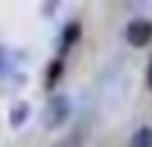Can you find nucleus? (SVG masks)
Instances as JSON below:
<instances>
[{"label":"nucleus","instance_id":"obj_1","mask_svg":"<svg viewBox=\"0 0 152 147\" xmlns=\"http://www.w3.org/2000/svg\"><path fill=\"white\" fill-rule=\"evenodd\" d=\"M69 112H72V102H69V96H67V94H51L48 102H45V107H43L40 123H43L45 129L53 131V129L64 126V121L69 118Z\"/></svg>","mask_w":152,"mask_h":147},{"label":"nucleus","instance_id":"obj_2","mask_svg":"<svg viewBox=\"0 0 152 147\" xmlns=\"http://www.w3.org/2000/svg\"><path fill=\"white\" fill-rule=\"evenodd\" d=\"M126 40H128L134 48H144L152 40V21L150 19H134V21L126 27Z\"/></svg>","mask_w":152,"mask_h":147},{"label":"nucleus","instance_id":"obj_3","mask_svg":"<svg viewBox=\"0 0 152 147\" xmlns=\"http://www.w3.org/2000/svg\"><path fill=\"white\" fill-rule=\"evenodd\" d=\"M77 37H80V24L77 21H69L64 29H61V43H59V51L64 54V51H69L75 43H77Z\"/></svg>","mask_w":152,"mask_h":147},{"label":"nucleus","instance_id":"obj_4","mask_svg":"<svg viewBox=\"0 0 152 147\" xmlns=\"http://www.w3.org/2000/svg\"><path fill=\"white\" fill-rule=\"evenodd\" d=\"M29 118V102H13L11 104V110H8V123L11 126H21L24 121Z\"/></svg>","mask_w":152,"mask_h":147},{"label":"nucleus","instance_id":"obj_5","mask_svg":"<svg viewBox=\"0 0 152 147\" xmlns=\"http://www.w3.org/2000/svg\"><path fill=\"white\" fill-rule=\"evenodd\" d=\"M128 147H152V126H139L128 139Z\"/></svg>","mask_w":152,"mask_h":147},{"label":"nucleus","instance_id":"obj_6","mask_svg":"<svg viewBox=\"0 0 152 147\" xmlns=\"http://www.w3.org/2000/svg\"><path fill=\"white\" fill-rule=\"evenodd\" d=\"M61 67H64V64H61V59H53V62H51V72H48V86H53V83H56V78H59Z\"/></svg>","mask_w":152,"mask_h":147},{"label":"nucleus","instance_id":"obj_7","mask_svg":"<svg viewBox=\"0 0 152 147\" xmlns=\"http://www.w3.org/2000/svg\"><path fill=\"white\" fill-rule=\"evenodd\" d=\"M147 86H150V91H152V59H150V64H147Z\"/></svg>","mask_w":152,"mask_h":147}]
</instances>
